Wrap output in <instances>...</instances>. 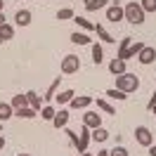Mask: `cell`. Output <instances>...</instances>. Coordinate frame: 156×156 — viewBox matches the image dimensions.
Instances as JSON below:
<instances>
[{
	"label": "cell",
	"instance_id": "ffe728a7",
	"mask_svg": "<svg viewBox=\"0 0 156 156\" xmlns=\"http://www.w3.org/2000/svg\"><path fill=\"white\" fill-rule=\"evenodd\" d=\"M92 62H95V66H99L102 62H104V52H102V48H99V43H92Z\"/></svg>",
	"mask_w": 156,
	"mask_h": 156
},
{
	"label": "cell",
	"instance_id": "4fadbf2b",
	"mask_svg": "<svg viewBox=\"0 0 156 156\" xmlns=\"http://www.w3.org/2000/svg\"><path fill=\"white\" fill-rule=\"evenodd\" d=\"M90 137H92V142H107L109 130H104V128L99 126V128H95V130H90Z\"/></svg>",
	"mask_w": 156,
	"mask_h": 156
},
{
	"label": "cell",
	"instance_id": "1f68e13d",
	"mask_svg": "<svg viewBox=\"0 0 156 156\" xmlns=\"http://www.w3.org/2000/svg\"><path fill=\"white\" fill-rule=\"evenodd\" d=\"M140 5H142L144 12H156V0H142Z\"/></svg>",
	"mask_w": 156,
	"mask_h": 156
},
{
	"label": "cell",
	"instance_id": "7402d4cb",
	"mask_svg": "<svg viewBox=\"0 0 156 156\" xmlns=\"http://www.w3.org/2000/svg\"><path fill=\"white\" fill-rule=\"evenodd\" d=\"M71 43H76V45H90L92 40H90V36L88 33H71Z\"/></svg>",
	"mask_w": 156,
	"mask_h": 156
},
{
	"label": "cell",
	"instance_id": "7c38bea8",
	"mask_svg": "<svg viewBox=\"0 0 156 156\" xmlns=\"http://www.w3.org/2000/svg\"><path fill=\"white\" fill-rule=\"evenodd\" d=\"M26 99H29V107H31V109H36V111H40V109H43V104H40V102H43V97H38V92L29 90V92H26Z\"/></svg>",
	"mask_w": 156,
	"mask_h": 156
},
{
	"label": "cell",
	"instance_id": "3957f363",
	"mask_svg": "<svg viewBox=\"0 0 156 156\" xmlns=\"http://www.w3.org/2000/svg\"><path fill=\"white\" fill-rule=\"evenodd\" d=\"M80 71V57L78 55H66L62 59V73L64 76H71V73H78Z\"/></svg>",
	"mask_w": 156,
	"mask_h": 156
},
{
	"label": "cell",
	"instance_id": "e0dca14e",
	"mask_svg": "<svg viewBox=\"0 0 156 156\" xmlns=\"http://www.w3.org/2000/svg\"><path fill=\"white\" fill-rule=\"evenodd\" d=\"M12 38H14V26H12V24H2V26H0V43L12 40Z\"/></svg>",
	"mask_w": 156,
	"mask_h": 156
},
{
	"label": "cell",
	"instance_id": "7bdbcfd3",
	"mask_svg": "<svg viewBox=\"0 0 156 156\" xmlns=\"http://www.w3.org/2000/svg\"><path fill=\"white\" fill-rule=\"evenodd\" d=\"M0 130H2V126H0Z\"/></svg>",
	"mask_w": 156,
	"mask_h": 156
},
{
	"label": "cell",
	"instance_id": "52a82bcc",
	"mask_svg": "<svg viewBox=\"0 0 156 156\" xmlns=\"http://www.w3.org/2000/svg\"><path fill=\"white\" fill-rule=\"evenodd\" d=\"M137 62H140V64H144V66H149V64H154L156 62V50L154 48H142V52H140V55H137Z\"/></svg>",
	"mask_w": 156,
	"mask_h": 156
},
{
	"label": "cell",
	"instance_id": "74e56055",
	"mask_svg": "<svg viewBox=\"0 0 156 156\" xmlns=\"http://www.w3.org/2000/svg\"><path fill=\"white\" fill-rule=\"evenodd\" d=\"M2 24H7V19H5V14L0 12V26H2Z\"/></svg>",
	"mask_w": 156,
	"mask_h": 156
},
{
	"label": "cell",
	"instance_id": "44dd1931",
	"mask_svg": "<svg viewBox=\"0 0 156 156\" xmlns=\"http://www.w3.org/2000/svg\"><path fill=\"white\" fill-rule=\"evenodd\" d=\"M85 2V10L88 12H97V10H102L104 5H107L109 0H83Z\"/></svg>",
	"mask_w": 156,
	"mask_h": 156
},
{
	"label": "cell",
	"instance_id": "ac0fdd59",
	"mask_svg": "<svg viewBox=\"0 0 156 156\" xmlns=\"http://www.w3.org/2000/svg\"><path fill=\"white\" fill-rule=\"evenodd\" d=\"M14 116L17 118H36L38 116V111L31 107H21V109H14Z\"/></svg>",
	"mask_w": 156,
	"mask_h": 156
},
{
	"label": "cell",
	"instance_id": "277c9868",
	"mask_svg": "<svg viewBox=\"0 0 156 156\" xmlns=\"http://www.w3.org/2000/svg\"><path fill=\"white\" fill-rule=\"evenodd\" d=\"M135 140H137V144H142V147H151L154 144V133L147 126H137L135 128Z\"/></svg>",
	"mask_w": 156,
	"mask_h": 156
},
{
	"label": "cell",
	"instance_id": "8fae6325",
	"mask_svg": "<svg viewBox=\"0 0 156 156\" xmlns=\"http://www.w3.org/2000/svg\"><path fill=\"white\" fill-rule=\"evenodd\" d=\"M109 71H111L114 76H121V73H126V62H123V59H118V57H114L111 62H109Z\"/></svg>",
	"mask_w": 156,
	"mask_h": 156
},
{
	"label": "cell",
	"instance_id": "ab89813d",
	"mask_svg": "<svg viewBox=\"0 0 156 156\" xmlns=\"http://www.w3.org/2000/svg\"><path fill=\"white\" fill-rule=\"evenodd\" d=\"M17 156H31V154H17Z\"/></svg>",
	"mask_w": 156,
	"mask_h": 156
},
{
	"label": "cell",
	"instance_id": "60d3db41",
	"mask_svg": "<svg viewBox=\"0 0 156 156\" xmlns=\"http://www.w3.org/2000/svg\"><path fill=\"white\" fill-rule=\"evenodd\" d=\"M0 12H2V0H0Z\"/></svg>",
	"mask_w": 156,
	"mask_h": 156
},
{
	"label": "cell",
	"instance_id": "f1b7e54d",
	"mask_svg": "<svg viewBox=\"0 0 156 156\" xmlns=\"http://www.w3.org/2000/svg\"><path fill=\"white\" fill-rule=\"evenodd\" d=\"M130 45H133V38H123V40H121V45H118V59H123V55L128 52Z\"/></svg>",
	"mask_w": 156,
	"mask_h": 156
},
{
	"label": "cell",
	"instance_id": "d4e9b609",
	"mask_svg": "<svg viewBox=\"0 0 156 156\" xmlns=\"http://www.w3.org/2000/svg\"><path fill=\"white\" fill-rule=\"evenodd\" d=\"M95 31H97V36H99V40H102V43H116V40L107 33V29H104L102 24H95Z\"/></svg>",
	"mask_w": 156,
	"mask_h": 156
},
{
	"label": "cell",
	"instance_id": "4dcf8cb0",
	"mask_svg": "<svg viewBox=\"0 0 156 156\" xmlns=\"http://www.w3.org/2000/svg\"><path fill=\"white\" fill-rule=\"evenodd\" d=\"M107 97L121 99V102H123V99H128V97H126V92H123V90H116V88H109V90H107Z\"/></svg>",
	"mask_w": 156,
	"mask_h": 156
},
{
	"label": "cell",
	"instance_id": "8d00e7d4",
	"mask_svg": "<svg viewBox=\"0 0 156 156\" xmlns=\"http://www.w3.org/2000/svg\"><path fill=\"white\" fill-rule=\"evenodd\" d=\"M2 149H5V137L0 135V151H2Z\"/></svg>",
	"mask_w": 156,
	"mask_h": 156
},
{
	"label": "cell",
	"instance_id": "5bb4252c",
	"mask_svg": "<svg viewBox=\"0 0 156 156\" xmlns=\"http://www.w3.org/2000/svg\"><path fill=\"white\" fill-rule=\"evenodd\" d=\"M14 21H17V26H29L31 24V12L29 10H19L14 14Z\"/></svg>",
	"mask_w": 156,
	"mask_h": 156
},
{
	"label": "cell",
	"instance_id": "cb8c5ba5",
	"mask_svg": "<svg viewBox=\"0 0 156 156\" xmlns=\"http://www.w3.org/2000/svg\"><path fill=\"white\" fill-rule=\"evenodd\" d=\"M12 109H21V107H29V99H26V95H14V97L10 99Z\"/></svg>",
	"mask_w": 156,
	"mask_h": 156
},
{
	"label": "cell",
	"instance_id": "d6a6232c",
	"mask_svg": "<svg viewBox=\"0 0 156 156\" xmlns=\"http://www.w3.org/2000/svg\"><path fill=\"white\" fill-rule=\"evenodd\" d=\"M109 156H130V154H128L126 147H114V149L109 151Z\"/></svg>",
	"mask_w": 156,
	"mask_h": 156
},
{
	"label": "cell",
	"instance_id": "ee69618b",
	"mask_svg": "<svg viewBox=\"0 0 156 156\" xmlns=\"http://www.w3.org/2000/svg\"><path fill=\"white\" fill-rule=\"evenodd\" d=\"M19 2H21V0H19Z\"/></svg>",
	"mask_w": 156,
	"mask_h": 156
},
{
	"label": "cell",
	"instance_id": "30bf717a",
	"mask_svg": "<svg viewBox=\"0 0 156 156\" xmlns=\"http://www.w3.org/2000/svg\"><path fill=\"white\" fill-rule=\"evenodd\" d=\"M69 123V111L66 109H59L57 114H55V118H52V126L55 128H66Z\"/></svg>",
	"mask_w": 156,
	"mask_h": 156
},
{
	"label": "cell",
	"instance_id": "5b68a950",
	"mask_svg": "<svg viewBox=\"0 0 156 156\" xmlns=\"http://www.w3.org/2000/svg\"><path fill=\"white\" fill-rule=\"evenodd\" d=\"M90 142H92V137H90V128H88V126H83V128H80V135H78V144H76L78 154H85Z\"/></svg>",
	"mask_w": 156,
	"mask_h": 156
},
{
	"label": "cell",
	"instance_id": "9c48e42d",
	"mask_svg": "<svg viewBox=\"0 0 156 156\" xmlns=\"http://www.w3.org/2000/svg\"><path fill=\"white\" fill-rule=\"evenodd\" d=\"M92 102H95V97H90V95H80V97H73L69 104H71V109H76V111H78V109H88Z\"/></svg>",
	"mask_w": 156,
	"mask_h": 156
},
{
	"label": "cell",
	"instance_id": "7a4b0ae2",
	"mask_svg": "<svg viewBox=\"0 0 156 156\" xmlns=\"http://www.w3.org/2000/svg\"><path fill=\"white\" fill-rule=\"evenodd\" d=\"M140 88V78L135 76V73H121V76H116V90H123V92H135V90Z\"/></svg>",
	"mask_w": 156,
	"mask_h": 156
},
{
	"label": "cell",
	"instance_id": "836d02e7",
	"mask_svg": "<svg viewBox=\"0 0 156 156\" xmlns=\"http://www.w3.org/2000/svg\"><path fill=\"white\" fill-rule=\"evenodd\" d=\"M66 135H69V142H71V144L76 147V144H78V135L73 133V130H66Z\"/></svg>",
	"mask_w": 156,
	"mask_h": 156
},
{
	"label": "cell",
	"instance_id": "8992f818",
	"mask_svg": "<svg viewBox=\"0 0 156 156\" xmlns=\"http://www.w3.org/2000/svg\"><path fill=\"white\" fill-rule=\"evenodd\" d=\"M83 126H88L90 130H95V128L102 126V116H99L97 111H85V114H83Z\"/></svg>",
	"mask_w": 156,
	"mask_h": 156
},
{
	"label": "cell",
	"instance_id": "f546056e",
	"mask_svg": "<svg viewBox=\"0 0 156 156\" xmlns=\"http://www.w3.org/2000/svg\"><path fill=\"white\" fill-rule=\"evenodd\" d=\"M73 17H76V14H73V10H71V7H64V10H59V12H57V19H59V21L73 19Z\"/></svg>",
	"mask_w": 156,
	"mask_h": 156
},
{
	"label": "cell",
	"instance_id": "484cf974",
	"mask_svg": "<svg viewBox=\"0 0 156 156\" xmlns=\"http://www.w3.org/2000/svg\"><path fill=\"white\" fill-rule=\"evenodd\" d=\"M55 114H57V109L55 107H43L40 109V118H43V121H50V123H52V118H55Z\"/></svg>",
	"mask_w": 156,
	"mask_h": 156
},
{
	"label": "cell",
	"instance_id": "ba28073f",
	"mask_svg": "<svg viewBox=\"0 0 156 156\" xmlns=\"http://www.w3.org/2000/svg\"><path fill=\"white\" fill-rule=\"evenodd\" d=\"M107 21H111V24L123 21V7H121L118 2H114V5H109V7H107Z\"/></svg>",
	"mask_w": 156,
	"mask_h": 156
},
{
	"label": "cell",
	"instance_id": "9a60e30c",
	"mask_svg": "<svg viewBox=\"0 0 156 156\" xmlns=\"http://www.w3.org/2000/svg\"><path fill=\"white\" fill-rule=\"evenodd\" d=\"M14 116V109L10 102H0V121H10Z\"/></svg>",
	"mask_w": 156,
	"mask_h": 156
},
{
	"label": "cell",
	"instance_id": "d6986e66",
	"mask_svg": "<svg viewBox=\"0 0 156 156\" xmlns=\"http://www.w3.org/2000/svg\"><path fill=\"white\" fill-rule=\"evenodd\" d=\"M142 48H144L142 43H133V45L128 48V52H126V55H123V62H128V59H135L137 55L142 52Z\"/></svg>",
	"mask_w": 156,
	"mask_h": 156
},
{
	"label": "cell",
	"instance_id": "f35d334b",
	"mask_svg": "<svg viewBox=\"0 0 156 156\" xmlns=\"http://www.w3.org/2000/svg\"><path fill=\"white\" fill-rule=\"evenodd\" d=\"M80 156H92V154H88V151H85V154H80Z\"/></svg>",
	"mask_w": 156,
	"mask_h": 156
},
{
	"label": "cell",
	"instance_id": "603a6c76",
	"mask_svg": "<svg viewBox=\"0 0 156 156\" xmlns=\"http://www.w3.org/2000/svg\"><path fill=\"white\" fill-rule=\"evenodd\" d=\"M95 102H97V109H102L104 114H109V116H114V114H116V109L111 107V104H109L107 99H102V97H95Z\"/></svg>",
	"mask_w": 156,
	"mask_h": 156
},
{
	"label": "cell",
	"instance_id": "e575fe53",
	"mask_svg": "<svg viewBox=\"0 0 156 156\" xmlns=\"http://www.w3.org/2000/svg\"><path fill=\"white\" fill-rule=\"evenodd\" d=\"M149 149V156H156V144H151V147H147Z\"/></svg>",
	"mask_w": 156,
	"mask_h": 156
},
{
	"label": "cell",
	"instance_id": "4316f807",
	"mask_svg": "<svg viewBox=\"0 0 156 156\" xmlns=\"http://www.w3.org/2000/svg\"><path fill=\"white\" fill-rule=\"evenodd\" d=\"M59 80H62V78H55V80H52V85H50L48 88V92H45V102H50V99H55V95H57V88H59Z\"/></svg>",
	"mask_w": 156,
	"mask_h": 156
},
{
	"label": "cell",
	"instance_id": "83f0119b",
	"mask_svg": "<svg viewBox=\"0 0 156 156\" xmlns=\"http://www.w3.org/2000/svg\"><path fill=\"white\" fill-rule=\"evenodd\" d=\"M73 21H76L80 29H85V31H95V24H92V21H88L85 17H73Z\"/></svg>",
	"mask_w": 156,
	"mask_h": 156
},
{
	"label": "cell",
	"instance_id": "6da1fadb",
	"mask_svg": "<svg viewBox=\"0 0 156 156\" xmlns=\"http://www.w3.org/2000/svg\"><path fill=\"white\" fill-rule=\"evenodd\" d=\"M144 14L147 12L142 10L140 2H126L123 5V19L130 21V24H144Z\"/></svg>",
	"mask_w": 156,
	"mask_h": 156
},
{
	"label": "cell",
	"instance_id": "2e32d148",
	"mask_svg": "<svg viewBox=\"0 0 156 156\" xmlns=\"http://www.w3.org/2000/svg\"><path fill=\"white\" fill-rule=\"evenodd\" d=\"M73 97H76V95H73V90H62L59 95H55V102H57L59 107H62V104H69V102H71Z\"/></svg>",
	"mask_w": 156,
	"mask_h": 156
},
{
	"label": "cell",
	"instance_id": "d590c367",
	"mask_svg": "<svg viewBox=\"0 0 156 156\" xmlns=\"http://www.w3.org/2000/svg\"><path fill=\"white\" fill-rule=\"evenodd\" d=\"M97 156H109V151H107V149H99V151H97Z\"/></svg>",
	"mask_w": 156,
	"mask_h": 156
},
{
	"label": "cell",
	"instance_id": "b9f144b4",
	"mask_svg": "<svg viewBox=\"0 0 156 156\" xmlns=\"http://www.w3.org/2000/svg\"><path fill=\"white\" fill-rule=\"evenodd\" d=\"M151 111H154V114H156V104H154V109H151Z\"/></svg>",
	"mask_w": 156,
	"mask_h": 156
}]
</instances>
